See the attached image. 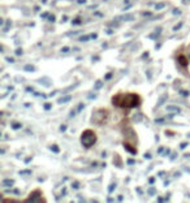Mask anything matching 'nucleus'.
<instances>
[{"mask_svg":"<svg viewBox=\"0 0 190 203\" xmlns=\"http://www.w3.org/2000/svg\"><path fill=\"white\" fill-rule=\"evenodd\" d=\"M112 102H113V104H116L119 107L132 108V107H137L139 104L141 99L135 94H119V95L113 96Z\"/></svg>","mask_w":190,"mask_h":203,"instance_id":"1","label":"nucleus"},{"mask_svg":"<svg viewBox=\"0 0 190 203\" xmlns=\"http://www.w3.org/2000/svg\"><path fill=\"white\" fill-rule=\"evenodd\" d=\"M81 141H82L83 146L85 147H91V146L95 143L96 141V135L93 130H86V132L82 133V137H81Z\"/></svg>","mask_w":190,"mask_h":203,"instance_id":"2","label":"nucleus"},{"mask_svg":"<svg viewBox=\"0 0 190 203\" xmlns=\"http://www.w3.org/2000/svg\"><path fill=\"white\" fill-rule=\"evenodd\" d=\"M106 113H107V112H106V111H103V109L98 111L96 113H94V116H93V121H94V122H96L98 125H102L103 120L106 119V116H107Z\"/></svg>","mask_w":190,"mask_h":203,"instance_id":"3","label":"nucleus"},{"mask_svg":"<svg viewBox=\"0 0 190 203\" xmlns=\"http://www.w3.org/2000/svg\"><path fill=\"white\" fill-rule=\"evenodd\" d=\"M12 185H13L12 180H4V181H3V186H5V187H9V186H12Z\"/></svg>","mask_w":190,"mask_h":203,"instance_id":"4","label":"nucleus"},{"mask_svg":"<svg viewBox=\"0 0 190 203\" xmlns=\"http://www.w3.org/2000/svg\"><path fill=\"white\" fill-rule=\"evenodd\" d=\"M167 109H168V111H174V112H181V109H180L178 107H173V106H168Z\"/></svg>","mask_w":190,"mask_h":203,"instance_id":"5","label":"nucleus"},{"mask_svg":"<svg viewBox=\"0 0 190 203\" xmlns=\"http://www.w3.org/2000/svg\"><path fill=\"white\" fill-rule=\"evenodd\" d=\"M90 38H91V35H85V36H81L78 40H80V42H87Z\"/></svg>","mask_w":190,"mask_h":203,"instance_id":"6","label":"nucleus"},{"mask_svg":"<svg viewBox=\"0 0 190 203\" xmlns=\"http://www.w3.org/2000/svg\"><path fill=\"white\" fill-rule=\"evenodd\" d=\"M72 99V96H65V98H61L59 100V103H65V102H69Z\"/></svg>","mask_w":190,"mask_h":203,"instance_id":"7","label":"nucleus"},{"mask_svg":"<svg viewBox=\"0 0 190 203\" xmlns=\"http://www.w3.org/2000/svg\"><path fill=\"white\" fill-rule=\"evenodd\" d=\"M178 60H180V62H181L182 65H186V64H187V62H186V59H185L184 56H180V57H178Z\"/></svg>","mask_w":190,"mask_h":203,"instance_id":"8","label":"nucleus"},{"mask_svg":"<svg viewBox=\"0 0 190 203\" xmlns=\"http://www.w3.org/2000/svg\"><path fill=\"white\" fill-rule=\"evenodd\" d=\"M12 128H13V129H20V128H21V124H18V122H13V124H12Z\"/></svg>","mask_w":190,"mask_h":203,"instance_id":"9","label":"nucleus"},{"mask_svg":"<svg viewBox=\"0 0 190 203\" xmlns=\"http://www.w3.org/2000/svg\"><path fill=\"white\" fill-rule=\"evenodd\" d=\"M163 7H165V4H164V3H159V4L155 5V9H160V8H163Z\"/></svg>","mask_w":190,"mask_h":203,"instance_id":"10","label":"nucleus"},{"mask_svg":"<svg viewBox=\"0 0 190 203\" xmlns=\"http://www.w3.org/2000/svg\"><path fill=\"white\" fill-rule=\"evenodd\" d=\"M25 70H29V72H33V70H34V67H33V65H26V67H25Z\"/></svg>","mask_w":190,"mask_h":203,"instance_id":"11","label":"nucleus"},{"mask_svg":"<svg viewBox=\"0 0 190 203\" xmlns=\"http://www.w3.org/2000/svg\"><path fill=\"white\" fill-rule=\"evenodd\" d=\"M21 174H31V171H21Z\"/></svg>","mask_w":190,"mask_h":203,"instance_id":"12","label":"nucleus"},{"mask_svg":"<svg viewBox=\"0 0 190 203\" xmlns=\"http://www.w3.org/2000/svg\"><path fill=\"white\" fill-rule=\"evenodd\" d=\"M61 51L64 52V53H67V52H69V47H64V48H62Z\"/></svg>","mask_w":190,"mask_h":203,"instance_id":"13","label":"nucleus"},{"mask_svg":"<svg viewBox=\"0 0 190 203\" xmlns=\"http://www.w3.org/2000/svg\"><path fill=\"white\" fill-rule=\"evenodd\" d=\"M181 26H182V22H180L177 26H174V29H173V30H177V29H180V27H181Z\"/></svg>","mask_w":190,"mask_h":203,"instance_id":"14","label":"nucleus"},{"mask_svg":"<svg viewBox=\"0 0 190 203\" xmlns=\"http://www.w3.org/2000/svg\"><path fill=\"white\" fill-rule=\"evenodd\" d=\"M100 86H102V82H100V81H98V83L95 85V88H99Z\"/></svg>","mask_w":190,"mask_h":203,"instance_id":"15","label":"nucleus"},{"mask_svg":"<svg viewBox=\"0 0 190 203\" xmlns=\"http://www.w3.org/2000/svg\"><path fill=\"white\" fill-rule=\"evenodd\" d=\"M52 150H54L55 152H59V148H57L56 146H52Z\"/></svg>","mask_w":190,"mask_h":203,"instance_id":"16","label":"nucleus"},{"mask_svg":"<svg viewBox=\"0 0 190 203\" xmlns=\"http://www.w3.org/2000/svg\"><path fill=\"white\" fill-rule=\"evenodd\" d=\"M181 94H182L184 96H187V95H189V93H187V91H181Z\"/></svg>","mask_w":190,"mask_h":203,"instance_id":"17","label":"nucleus"},{"mask_svg":"<svg viewBox=\"0 0 190 203\" xmlns=\"http://www.w3.org/2000/svg\"><path fill=\"white\" fill-rule=\"evenodd\" d=\"M73 23H74V25H78V23H81V21L80 20H75V21H73Z\"/></svg>","mask_w":190,"mask_h":203,"instance_id":"18","label":"nucleus"},{"mask_svg":"<svg viewBox=\"0 0 190 203\" xmlns=\"http://www.w3.org/2000/svg\"><path fill=\"white\" fill-rule=\"evenodd\" d=\"M44 108H46V109H49V108H51V104H46V106H44Z\"/></svg>","mask_w":190,"mask_h":203,"instance_id":"19","label":"nucleus"},{"mask_svg":"<svg viewBox=\"0 0 190 203\" xmlns=\"http://www.w3.org/2000/svg\"><path fill=\"white\" fill-rule=\"evenodd\" d=\"M48 21H52V22H54V21H55V17H54V16H49V20Z\"/></svg>","mask_w":190,"mask_h":203,"instance_id":"20","label":"nucleus"},{"mask_svg":"<svg viewBox=\"0 0 190 203\" xmlns=\"http://www.w3.org/2000/svg\"><path fill=\"white\" fill-rule=\"evenodd\" d=\"M73 187H74V189H78V187H80V186H78V184H77V182H74V185H73Z\"/></svg>","mask_w":190,"mask_h":203,"instance_id":"21","label":"nucleus"},{"mask_svg":"<svg viewBox=\"0 0 190 203\" xmlns=\"http://www.w3.org/2000/svg\"><path fill=\"white\" fill-rule=\"evenodd\" d=\"M145 158H146V159H151V155H150V154H146Z\"/></svg>","mask_w":190,"mask_h":203,"instance_id":"22","label":"nucleus"},{"mask_svg":"<svg viewBox=\"0 0 190 203\" xmlns=\"http://www.w3.org/2000/svg\"><path fill=\"white\" fill-rule=\"evenodd\" d=\"M143 16H151L150 12H143Z\"/></svg>","mask_w":190,"mask_h":203,"instance_id":"23","label":"nucleus"},{"mask_svg":"<svg viewBox=\"0 0 190 203\" xmlns=\"http://www.w3.org/2000/svg\"><path fill=\"white\" fill-rule=\"evenodd\" d=\"M116 186V185H111V186H109V191H112V190H113V187Z\"/></svg>","mask_w":190,"mask_h":203,"instance_id":"24","label":"nucleus"},{"mask_svg":"<svg viewBox=\"0 0 190 203\" xmlns=\"http://www.w3.org/2000/svg\"><path fill=\"white\" fill-rule=\"evenodd\" d=\"M16 53H17V55H21V53H22V51H21V49H17V51H16Z\"/></svg>","mask_w":190,"mask_h":203,"instance_id":"25","label":"nucleus"},{"mask_svg":"<svg viewBox=\"0 0 190 203\" xmlns=\"http://www.w3.org/2000/svg\"><path fill=\"white\" fill-rule=\"evenodd\" d=\"M186 145H187V143H181V148H185V147H186Z\"/></svg>","mask_w":190,"mask_h":203,"instance_id":"26","label":"nucleus"},{"mask_svg":"<svg viewBox=\"0 0 190 203\" xmlns=\"http://www.w3.org/2000/svg\"><path fill=\"white\" fill-rule=\"evenodd\" d=\"M148 193H150V194H154V193H155V190H154V189H150V190H148Z\"/></svg>","mask_w":190,"mask_h":203,"instance_id":"27","label":"nucleus"},{"mask_svg":"<svg viewBox=\"0 0 190 203\" xmlns=\"http://www.w3.org/2000/svg\"><path fill=\"white\" fill-rule=\"evenodd\" d=\"M60 129H61V130H62V132H64V130H65V129H67V126H65V125H62V126H61V128H60Z\"/></svg>","mask_w":190,"mask_h":203,"instance_id":"28","label":"nucleus"},{"mask_svg":"<svg viewBox=\"0 0 190 203\" xmlns=\"http://www.w3.org/2000/svg\"><path fill=\"white\" fill-rule=\"evenodd\" d=\"M86 0H78V3H80V4H82V3H85Z\"/></svg>","mask_w":190,"mask_h":203,"instance_id":"29","label":"nucleus"}]
</instances>
